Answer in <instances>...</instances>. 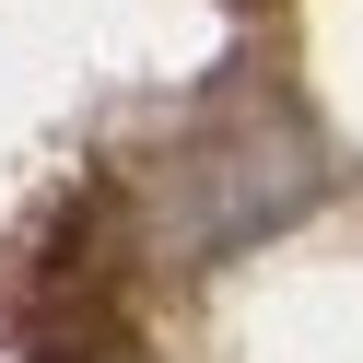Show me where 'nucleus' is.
I'll return each instance as SVG.
<instances>
[{"instance_id":"nucleus-1","label":"nucleus","mask_w":363,"mask_h":363,"mask_svg":"<svg viewBox=\"0 0 363 363\" xmlns=\"http://www.w3.org/2000/svg\"><path fill=\"white\" fill-rule=\"evenodd\" d=\"M24 340L35 363H94L118 340V269H106L94 211H59V235L35 246V281H24Z\"/></svg>"}]
</instances>
